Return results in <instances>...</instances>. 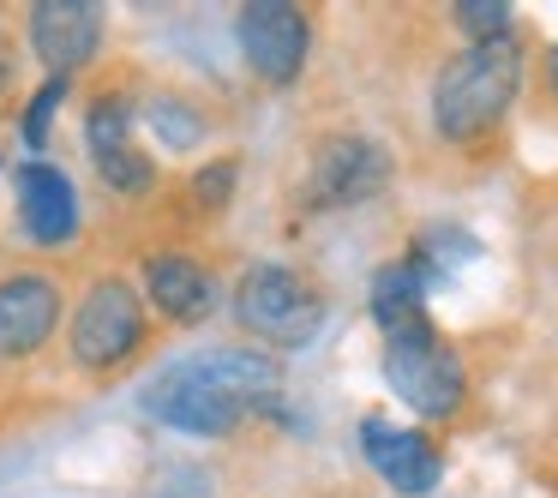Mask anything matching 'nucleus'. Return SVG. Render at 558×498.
Segmentation results:
<instances>
[{
    "instance_id": "f257e3e1",
    "label": "nucleus",
    "mask_w": 558,
    "mask_h": 498,
    "mask_svg": "<svg viewBox=\"0 0 558 498\" xmlns=\"http://www.w3.org/2000/svg\"><path fill=\"white\" fill-rule=\"evenodd\" d=\"M522 90V42H469L462 54H450L433 78V126L450 145H474L510 114Z\"/></svg>"
},
{
    "instance_id": "f03ea898",
    "label": "nucleus",
    "mask_w": 558,
    "mask_h": 498,
    "mask_svg": "<svg viewBox=\"0 0 558 498\" xmlns=\"http://www.w3.org/2000/svg\"><path fill=\"white\" fill-rule=\"evenodd\" d=\"M385 385L421 421H450L462 409V397H469V373H462L457 349L433 330V318L385 337Z\"/></svg>"
},
{
    "instance_id": "7ed1b4c3",
    "label": "nucleus",
    "mask_w": 558,
    "mask_h": 498,
    "mask_svg": "<svg viewBox=\"0 0 558 498\" xmlns=\"http://www.w3.org/2000/svg\"><path fill=\"white\" fill-rule=\"evenodd\" d=\"M234 318L270 349H306L325 325V301L318 289L289 265H253L234 289Z\"/></svg>"
},
{
    "instance_id": "20e7f679",
    "label": "nucleus",
    "mask_w": 558,
    "mask_h": 498,
    "mask_svg": "<svg viewBox=\"0 0 558 498\" xmlns=\"http://www.w3.org/2000/svg\"><path fill=\"white\" fill-rule=\"evenodd\" d=\"M145 342V301L133 282L102 277L85 289V301L73 306V361L85 373H109V366L133 361Z\"/></svg>"
},
{
    "instance_id": "39448f33",
    "label": "nucleus",
    "mask_w": 558,
    "mask_h": 498,
    "mask_svg": "<svg viewBox=\"0 0 558 498\" xmlns=\"http://www.w3.org/2000/svg\"><path fill=\"white\" fill-rule=\"evenodd\" d=\"M390 186V150L378 138H361V133H342V138H325L306 169V210H349V205H366L373 193Z\"/></svg>"
},
{
    "instance_id": "423d86ee",
    "label": "nucleus",
    "mask_w": 558,
    "mask_h": 498,
    "mask_svg": "<svg viewBox=\"0 0 558 498\" xmlns=\"http://www.w3.org/2000/svg\"><path fill=\"white\" fill-rule=\"evenodd\" d=\"M234 37H241L246 66L265 85H294L306 66V49H313V25L289 0H246L234 13Z\"/></svg>"
},
{
    "instance_id": "0eeeda50",
    "label": "nucleus",
    "mask_w": 558,
    "mask_h": 498,
    "mask_svg": "<svg viewBox=\"0 0 558 498\" xmlns=\"http://www.w3.org/2000/svg\"><path fill=\"white\" fill-rule=\"evenodd\" d=\"M133 121H138V102L126 97V90H102V97H90V109H85L90 162H97V174L126 198L157 186V162L133 145Z\"/></svg>"
},
{
    "instance_id": "6e6552de",
    "label": "nucleus",
    "mask_w": 558,
    "mask_h": 498,
    "mask_svg": "<svg viewBox=\"0 0 558 498\" xmlns=\"http://www.w3.org/2000/svg\"><path fill=\"white\" fill-rule=\"evenodd\" d=\"M138 409H145L150 421L174 426V433H193V438H222L253 414L246 402H234V397H222V390H210L205 378H193L181 361L162 366V373L150 378L145 397H138Z\"/></svg>"
},
{
    "instance_id": "1a4fd4ad",
    "label": "nucleus",
    "mask_w": 558,
    "mask_h": 498,
    "mask_svg": "<svg viewBox=\"0 0 558 498\" xmlns=\"http://www.w3.org/2000/svg\"><path fill=\"white\" fill-rule=\"evenodd\" d=\"M102 25H109V19H102L97 0H37L25 13L31 49L49 66V78H73L78 66L102 49Z\"/></svg>"
},
{
    "instance_id": "9d476101",
    "label": "nucleus",
    "mask_w": 558,
    "mask_h": 498,
    "mask_svg": "<svg viewBox=\"0 0 558 498\" xmlns=\"http://www.w3.org/2000/svg\"><path fill=\"white\" fill-rule=\"evenodd\" d=\"M361 457L373 462L378 481L402 498H426L445 481V457H438L433 438L414 433V426H390V421H378V414L361 421Z\"/></svg>"
},
{
    "instance_id": "9b49d317",
    "label": "nucleus",
    "mask_w": 558,
    "mask_h": 498,
    "mask_svg": "<svg viewBox=\"0 0 558 498\" xmlns=\"http://www.w3.org/2000/svg\"><path fill=\"white\" fill-rule=\"evenodd\" d=\"M61 325V282L19 270L0 282V361H31Z\"/></svg>"
},
{
    "instance_id": "f8f14e48",
    "label": "nucleus",
    "mask_w": 558,
    "mask_h": 498,
    "mask_svg": "<svg viewBox=\"0 0 558 498\" xmlns=\"http://www.w3.org/2000/svg\"><path fill=\"white\" fill-rule=\"evenodd\" d=\"M13 193H19V229H25L37 246H66L78 234V193L49 157L19 162Z\"/></svg>"
},
{
    "instance_id": "ddd939ff",
    "label": "nucleus",
    "mask_w": 558,
    "mask_h": 498,
    "mask_svg": "<svg viewBox=\"0 0 558 498\" xmlns=\"http://www.w3.org/2000/svg\"><path fill=\"white\" fill-rule=\"evenodd\" d=\"M145 294L157 301L162 318L174 325H205L217 313V282L205 277V265H193L186 253H157L145 265Z\"/></svg>"
},
{
    "instance_id": "4468645a",
    "label": "nucleus",
    "mask_w": 558,
    "mask_h": 498,
    "mask_svg": "<svg viewBox=\"0 0 558 498\" xmlns=\"http://www.w3.org/2000/svg\"><path fill=\"white\" fill-rule=\"evenodd\" d=\"M373 325L385 330H409V325H426V277L409 265V258H397V265H385L373 277Z\"/></svg>"
},
{
    "instance_id": "2eb2a0df",
    "label": "nucleus",
    "mask_w": 558,
    "mask_h": 498,
    "mask_svg": "<svg viewBox=\"0 0 558 498\" xmlns=\"http://www.w3.org/2000/svg\"><path fill=\"white\" fill-rule=\"evenodd\" d=\"M481 258V241H474L469 229H450V222H433V229H421V241H414V258L409 265L426 277V289H433L438 277H450V270L474 265Z\"/></svg>"
},
{
    "instance_id": "dca6fc26",
    "label": "nucleus",
    "mask_w": 558,
    "mask_h": 498,
    "mask_svg": "<svg viewBox=\"0 0 558 498\" xmlns=\"http://www.w3.org/2000/svg\"><path fill=\"white\" fill-rule=\"evenodd\" d=\"M138 114H145V126H150V133H157L169 150H198V145H205V114H198L193 102H181V97H150Z\"/></svg>"
},
{
    "instance_id": "f3484780",
    "label": "nucleus",
    "mask_w": 558,
    "mask_h": 498,
    "mask_svg": "<svg viewBox=\"0 0 558 498\" xmlns=\"http://www.w3.org/2000/svg\"><path fill=\"white\" fill-rule=\"evenodd\" d=\"M450 13H457V31H462L469 42H498V37H510V7H505V0H457Z\"/></svg>"
},
{
    "instance_id": "a211bd4d",
    "label": "nucleus",
    "mask_w": 558,
    "mask_h": 498,
    "mask_svg": "<svg viewBox=\"0 0 558 498\" xmlns=\"http://www.w3.org/2000/svg\"><path fill=\"white\" fill-rule=\"evenodd\" d=\"M66 102V78H49V85L31 97V109H25V145H31V157H49V126H54V109Z\"/></svg>"
},
{
    "instance_id": "6ab92c4d",
    "label": "nucleus",
    "mask_w": 558,
    "mask_h": 498,
    "mask_svg": "<svg viewBox=\"0 0 558 498\" xmlns=\"http://www.w3.org/2000/svg\"><path fill=\"white\" fill-rule=\"evenodd\" d=\"M234 186H241V162L234 157H217V162H205V169L193 174V198L205 210H222L234 198Z\"/></svg>"
},
{
    "instance_id": "aec40b11",
    "label": "nucleus",
    "mask_w": 558,
    "mask_h": 498,
    "mask_svg": "<svg viewBox=\"0 0 558 498\" xmlns=\"http://www.w3.org/2000/svg\"><path fill=\"white\" fill-rule=\"evenodd\" d=\"M13 37H7V31H0V97H7V90H13Z\"/></svg>"
},
{
    "instance_id": "412c9836",
    "label": "nucleus",
    "mask_w": 558,
    "mask_h": 498,
    "mask_svg": "<svg viewBox=\"0 0 558 498\" xmlns=\"http://www.w3.org/2000/svg\"><path fill=\"white\" fill-rule=\"evenodd\" d=\"M546 85H553V97H558V49H553V61H546Z\"/></svg>"
}]
</instances>
